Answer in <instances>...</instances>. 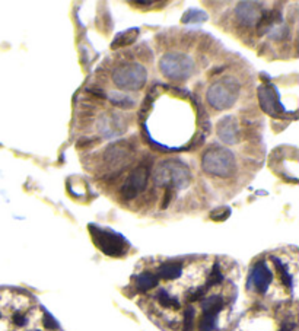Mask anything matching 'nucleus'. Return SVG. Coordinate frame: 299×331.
Instances as JSON below:
<instances>
[{"label":"nucleus","instance_id":"nucleus-1","mask_svg":"<svg viewBox=\"0 0 299 331\" xmlns=\"http://www.w3.org/2000/svg\"><path fill=\"white\" fill-rule=\"evenodd\" d=\"M150 102L145 128L149 138L165 149H186L199 131V112L187 94L168 88Z\"/></svg>","mask_w":299,"mask_h":331},{"label":"nucleus","instance_id":"nucleus-2","mask_svg":"<svg viewBox=\"0 0 299 331\" xmlns=\"http://www.w3.org/2000/svg\"><path fill=\"white\" fill-rule=\"evenodd\" d=\"M89 231L92 234V239L96 244V247L104 254H107L109 257H123L127 252L129 244L122 235L105 231L102 228H96L94 225L89 226Z\"/></svg>","mask_w":299,"mask_h":331},{"label":"nucleus","instance_id":"nucleus-3","mask_svg":"<svg viewBox=\"0 0 299 331\" xmlns=\"http://www.w3.org/2000/svg\"><path fill=\"white\" fill-rule=\"evenodd\" d=\"M250 282L253 283L254 289L261 295H264L269 290L270 285L273 283V273L267 267L266 261H259L254 264L251 275H250Z\"/></svg>","mask_w":299,"mask_h":331},{"label":"nucleus","instance_id":"nucleus-4","mask_svg":"<svg viewBox=\"0 0 299 331\" xmlns=\"http://www.w3.org/2000/svg\"><path fill=\"white\" fill-rule=\"evenodd\" d=\"M183 275V264L178 261H166L162 262L158 267V275L156 276L165 279V280H175Z\"/></svg>","mask_w":299,"mask_h":331},{"label":"nucleus","instance_id":"nucleus-5","mask_svg":"<svg viewBox=\"0 0 299 331\" xmlns=\"http://www.w3.org/2000/svg\"><path fill=\"white\" fill-rule=\"evenodd\" d=\"M158 283H159V277L152 272H145V273L139 275L136 279V286L142 292H148V290L156 288Z\"/></svg>","mask_w":299,"mask_h":331},{"label":"nucleus","instance_id":"nucleus-6","mask_svg":"<svg viewBox=\"0 0 299 331\" xmlns=\"http://www.w3.org/2000/svg\"><path fill=\"white\" fill-rule=\"evenodd\" d=\"M156 301L158 304L163 306V308H180V301L175 296H172L168 290L161 289L156 293Z\"/></svg>","mask_w":299,"mask_h":331},{"label":"nucleus","instance_id":"nucleus-7","mask_svg":"<svg viewBox=\"0 0 299 331\" xmlns=\"http://www.w3.org/2000/svg\"><path fill=\"white\" fill-rule=\"evenodd\" d=\"M194 309L189 306L186 311H184V331H193L194 328Z\"/></svg>","mask_w":299,"mask_h":331},{"label":"nucleus","instance_id":"nucleus-8","mask_svg":"<svg viewBox=\"0 0 299 331\" xmlns=\"http://www.w3.org/2000/svg\"><path fill=\"white\" fill-rule=\"evenodd\" d=\"M42 325L47 328V330H54V328H58V324L55 322V319L47 311L44 312V317H42Z\"/></svg>","mask_w":299,"mask_h":331},{"label":"nucleus","instance_id":"nucleus-9","mask_svg":"<svg viewBox=\"0 0 299 331\" xmlns=\"http://www.w3.org/2000/svg\"><path fill=\"white\" fill-rule=\"evenodd\" d=\"M12 321L15 322V325H18V327H24V325L28 322V318L25 317L24 314H21V312H15L14 317H12Z\"/></svg>","mask_w":299,"mask_h":331},{"label":"nucleus","instance_id":"nucleus-10","mask_svg":"<svg viewBox=\"0 0 299 331\" xmlns=\"http://www.w3.org/2000/svg\"><path fill=\"white\" fill-rule=\"evenodd\" d=\"M280 331H290V330H289L287 327H283V328H282V330H280Z\"/></svg>","mask_w":299,"mask_h":331},{"label":"nucleus","instance_id":"nucleus-11","mask_svg":"<svg viewBox=\"0 0 299 331\" xmlns=\"http://www.w3.org/2000/svg\"><path fill=\"white\" fill-rule=\"evenodd\" d=\"M28 331H40V330H28Z\"/></svg>","mask_w":299,"mask_h":331}]
</instances>
